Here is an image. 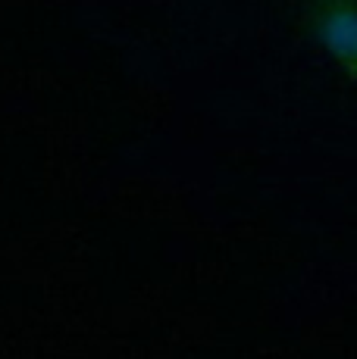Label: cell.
<instances>
[{
	"instance_id": "1",
	"label": "cell",
	"mask_w": 357,
	"mask_h": 359,
	"mask_svg": "<svg viewBox=\"0 0 357 359\" xmlns=\"http://www.w3.org/2000/svg\"><path fill=\"white\" fill-rule=\"evenodd\" d=\"M304 32L348 79L357 81V0H307Z\"/></svg>"
}]
</instances>
